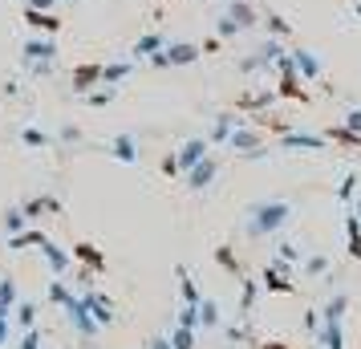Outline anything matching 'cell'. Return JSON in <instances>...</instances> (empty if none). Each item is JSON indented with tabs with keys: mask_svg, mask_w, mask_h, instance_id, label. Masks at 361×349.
Returning a JSON list of instances; mask_svg holds the SVG:
<instances>
[{
	"mask_svg": "<svg viewBox=\"0 0 361 349\" xmlns=\"http://www.w3.org/2000/svg\"><path fill=\"white\" fill-rule=\"evenodd\" d=\"M296 203L293 200H260L244 212V228L252 240H264V235H276L284 224H293Z\"/></svg>",
	"mask_w": 361,
	"mask_h": 349,
	"instance_id": "obj_1",
	"label": "cell"
},
{
	"mask_svg": "<svg viewBox=\"0 0 361 349\" xmlns=\"http://www.w3.org/2000/svg\"><path fill=\"white\" fill-rule=\"evenodd\" d=\"M57 53H61V49H57V41H53V37H29V41L20 45V61L29 66L33 78H49Z\"/></svg>",
	"mask_w": 361,
	"mask_h": 349,
	"instance_id": "obj_2",
	"label": "cell"
},
{
	"mask_svg": "<svg viewBox=\"0 0 361 349\" xmlns=\"http://www.w3.org/2000/svg\"><path fill=\"white\" fill-rule=\"evenodd\" d=\"M199 57H203V53H199L195 41H166L163 49L150 53L147 61H150L154 69H179V66H195Z\"/></svg>",
	"mask_w": 361,
	"mask_h": 349,
	"instance_id": "obj_3",
	"label": "cell"
},
{
	"mask_svg": "<svg viewBox=\"0 0 361 349\" xmlns=\"http://www.w3.org/2000/svg\"><path fill=\"white\" fill-rule=\"evenodd\" d=\"M102 150H106L110 159H118V163H126V166H138V159H142V142H138V134H130V130L106 138Z\"/></svg>",
	"mask_w": 361,
	"mask_h": 349,
	"instance_id": "obj_4",
	"label": "cell"
},
{
	"mask_svg": "<svg viewBox=\"0 0 361 349\" xmlns=\"http://www.w3.org/2000/svg\"><path fill=\"white\" fill-rule=\"evenodd\" d=\"M280 150H293V154H317V150H329L325 134H309V130H288L280 134Z\"/></svg>",
	"mask_w": 361,
	"mask_h": 349,
	"instance_id": "obj_5",
	"label": "cell"
},
{
	"mask_svg": "<svg viewBox=\"0 0 361 349\" xmlns=\"http://www.w3.org/2000/svg\"><path fill=\"white\" fill-rule=\"evenodd\" d=\"M224 147H228L231 154H247V150H256V147H268V134H264L260 126L244 122V126H235V130L228 134V142H224Z\"/></svg>",
	"mask_w": 361,
	"mask_h": 349,
	"instance_id": "obj_6",
	"label": "cell"
},
{
	"mask_svg": "<svg viewBox=\"0 0 361 349\" xmlns=\"http://www.w3.org/2000/svg\"><path fill=\"white\" fill-rule=\"evenodd\" d=\"M61 309H66L69 325H73V329L82 333L85 341H90V337H98V333H102V325L94 321V317H90V309H85V300H82V297H69L66 305H61Z\"/></svg>",
	"mask_w": 361,
	"mask_h": 349,
	"instance_id": "obj_7",
	"label": "cell"
},
{
	"mask_svg": "<svg viewBox=\"0 0 361 349\" xmlns=\"http://www.w3.org/2000/svg\"><path fill=\"white\" fill-rule=\"evenodd\" d=\"M183 175H187V187H191V191H207V187L215 183V175H219V159L207 150V154H203L191 171H183Z\"/></svg>",
	"mask_w": 361,
	"mask_h": 349,
	"instance_id": "obj_8",
	"label": "cell"
},
{
	"mask_svg": "<svg viewBox=\"0 0 361 349\" xmlns=\"http://www.w3.org/2000/svg\"><path fill=\"white\" fill-rule=\"evenodd\" d=\"M20 20H25L33 33H45V37H57V33H61V17H57V13H41V8H29V4H25Z\"/></svg>",
	"mask_w": 361,
	"mask_h": 349,
	"instance_id": "obj_9",
	"label": "cell"
},
{
	"mask_svg": "<svg viewBox=\"0 0 361 349\" xmlns=\"http://www.w3.org/2000/svg\"><path fill=\"white\" fill-rule=\"evenodd\" d=\"M37 248H41V256H45V264H49L53 276H66L69 268H73V256H69V252L61 248V244H53L49 235H45V240H41Z\"/></svg>",
	"mask_w": 361,
	"mask_h": 349,
	"instance_id": "obj_10",
	"label": "cell"
},
{
	"mask_svg": "<svg viewBox=\"0 0 361 349\" xmlns=\"http://www.w3.org/2000/svg\"><path fill=\"white\" fill-rule=\"evenodd\" d=\"M207 150H212V142H207V138H187V142H183L171 159H175V166H179V175H183V171H191V166H195Z\"/></svg>",
	"mask_w": 361,
	"mask_h": 349,
	"instance_id": "obj_11",
	"label": "cell"
},
{
	"mask_svg": "<svg viewBox=\"0 0 361 349\" xmlns=\"http://www.w3.org/2000/svg\"><path fill=\"white\" fill-rule=\"evenodd\" d=\"M224 17L231 20V29H235V33H247V29H256V25H260V13H256L247 0H231Z\"/></svg>",
	"mask_w": 361,
	"mask_h": 349,
	"instance_id": "obj_12",
	"label": "cell"
},
{
	"mask_svg": "<svg viewBox=\"0 0 361 349\" xmlns=\"http://www.w3.org/2000/svg\"><path fill=\"white\" fill-rule=\"evenodd\" d=\"M82 300H85V309H90V317L98 321L102 329H106V325H114V300H110V297H102V293H94V288H85V293H82Z\"/></svg>",
	"mask_w": 361,
	"mask_h": 349,
	"instance_id": "obj_13",
	"label": "cell"
},
{
	"mask_svg": "<svg viewBox=\"0 0 361 349\" xmlns=\"http://www.w3.org/2000/svg\"><path fill=\"white\" fill-rule=\"evenodd\" d=\"M293 69L296 73H300V82H321V73H325V69H321V61H317V53L312 49H305V45H300V49H293Z\"/></svg>",
	"mask_w": 361,
	"mask_h": 349,
	"instance_id": "obj_14",
	"label": "cell"
},
{
	"mask_svg": "<svg viewBox=\"0 0 361 349\" xmlns=\"http://www.w3.org/2000/svg\"><path fill=\"white\" fill-rule=\"evenodd\" d=\"M69 82H73V94H90L94 85H102V66H98V61H85V66H73V73H69Z\"/></svg>",
	"mask_w": 361,
	"mask_h": 349,
	"instance_id": "obj_15",
	"label": "cell"
},
{
	"mask_svg": "<svg viewBox=\"0 0 361 349\" xmlns=\"http://www.w3.org/2000/svg\"><path fill=\"white\" fill-rule=\"evenodd\" d=\"M247 118L240 114V110H235V114H231V110H224V114H215V122H212V134H207V142H228V134L235 130V126H244Z\"/></svg>",
	"mask_w": 361,
	"mask_h": 349,
	"instance_id": "obj_16",
	"label": "cell"
},
{
	"mask_svg": "<svg viewBox=\"0 0 361 349\" xmlns=\"http://www.w3.org/2000/svg\"><path fill=\"white\" fill-rule=\"evenodd\" d=\"M20 147H29V150H53L57 147V138H53L49 130H41V126H20Z\"/></svg>",
	"mask_w": 361,
	"mask_h": 349,
	"instance_id": "obj_17",
	"label": "cell"
},
{
	"mask_svg": "<svg viewBox=\"0 0 361 349\" xmlns=\"http://www.w3.org/2000/svg\"><path fill=\"white\" fill-rule=\"evenodd\" d=\"M276 102V90H256V94H240L235 98V110L244 114V110H252V114H260V110H268Z\"/></svg>",
	"mask_w": 361,
	"mask_h": 349,
	"instance_id": "obj_18",
	"label": "cell"
},
{
	"mask_svg": "<svg viewBox=\"0 0 361 349\" xmlns=\"http://www.w3.org/2000/svg\"><path fill=\"white\" fill-rule=\"evenodd\" d=\"M69 256H73V260H82L85 264V272H106V256H102L98 248H94V244H73V252H69Z\"/></svg>",
	"mask_w": 361,
	"mask_h": 349,
	"instance_id": "obj_19",
	"label": "cell"
},
{
	"mask_svg": "<svg viewBox=\"0 0 361 349\" xmlns=\"http://www.w3.org/2000/svg\"><path fill=\"white\" fill-rule=\"evenodd\" d=\"M163 45H166V37H163V33H142V37H138V41L130 45V57H134V61H147L150 53H159Z\"/></svg>",
	"mask_w": 361,
	"mask_h": 349,
	"instance_id": "obj_20",
	"label": "cell"
},
{
	"mask_svg": "<svg viewBox=\"0 0 361 349\" xmlns=\"http://www.w3.org/2000/svg\"><path fill=\"white\" fill-rule=\"evenodd\" d=\"M317 345L321 349H345L341 321H321V329H317Z\"/></svg>",
	"mask_w": 361,
	"mask_h": 349,
	"instance_id": "obj_21",
	"label": "cell"
},
{
	"mask_svg": "<svg viewBox=\"0 0 361 349\" xmlns=\"http://www.w3.org/2000/svg\"><path fill=\"white\" fill-rule=\"evenodd\" d=\"M195 313H199V329H219V300L215 297H199V305H195Z\"/></svg>",
	"mask_w": 361,
	"mask_h": 349,
	"instance_id": "obj_22",
	"label": "cell"
},
{
	"mask_svg": "<svg viewBox=\"0 0 361 349\" xmlns=\"http://www.w3.org/2000/svg\"><path fill=\"white\" fill-rule=\"evenodd\" d=\"M264 293H280V297H288V293H296V284L288 281V276H280L276 268H264Z\"/></svg>",
	"mask_w": 361,
	"mask_h": 349,
	"instance_id": "obj_23",
	"label": "cell"
},
{
	"mask_svg": "<svg viewBox=\"0 0 361 349\" xmlns=\"http://www.w3.org/2000/svg\"><path fill=\"white\" fill-rule=\"evenodd\" d=\"M134 73V61H110L102 66V85H122Z\"/></svg>",
	"mask_w": 361,
	"mask_h": 349,
	"instance_id": "obj_24",
	"label": "cell"
},
{
	"mask_svg": "<svg viewBox=\"0 0 361 349\" xmlns=\"http://www.w3.org/2000/svg\"><path fill=\"white\" fill-rule=\"evenodd\" d=\"M20 300L17 293V281L13 276H0V317H13V305Z\"/></svg>",
	"mask_w": 361,
	"mask_h": 349,
	"instance_id": "obj_25",
	"label": "cell"
},
{
	"mask_svg": "<svg viewBox=\"0 0 361 349\" xmlns=\"http://www.w3.org/2000/svg\"><path fill=\"white\" fill-rule=\"evenodd\" d=\"M41 240H45V232H41V228H25V232L8 235V252H25V248H37Z\"/></svg>",
	"mask_w": 361,
	"mask_h": 349,
	"instance_id": "obj_26",
	"label": "cell"
},
{
	"mask_svg": "<svg viewBox=\"0 0 361 349\" xmlns=\"http://www.w3.org/2000/svg\"><path fill=\"white\" fill-rule=\"evenodd\" d=\"M345 240H349V256L361 264V219L357 216L345 219Z\"/></svg>",
	"mask_w": 361,
	"mask_h": 349,
	"instance_id": "obj_27",
	"label": "cell"
},
{
	"mask_svg": "<svg viewBox=\"0 0 361 349\" xmlns=\"http://www.w3.org/2000/svg\"><path fill=\"white\" fill-rule=\"evenodd\" d=\"M345 309H349V297L337 293V297H329V305L317 309V313H321V321H345Z\"/></svg>",
	"mask_w": 361,
	"mask_h": 349,
	"instance_id": "obj_28",
	"label": "cell"
},
{
	"mask_svg": "<svg viewBox=\"0 0 361 349\" xmlns=\"http://www.w3.org/2000/svg\"><path fill=\"white\" fill-rule=\"evenodd\" d=\"M179 297H183V305H199V297H203V293H199V284L191 281V272H187V268H179Z\"/></svg>",
	"mask_w": 361,
	"mask_h": 349,
	"instance_id": "obj_29",
	"label": "cell"
},
{
	"mask_svg": "<svg viewBox=\"0 0 361 349\" xmlns=\"http://www.w3.org/2000/svg\"><path fill=\"white\" fill-rule=\"evenodd\" d=\"M13 317H17L20 329H33L37 325V305L33 300H17V305H13Z\"/></svg>",
	"mask_w": 361,
	"mask_h": 349,
	"instance_id": "obj_30",
	"label": "cell"
},
{
	"mask_svg": "<svg viewBox=\"0 0 361 349\" xmlns=\"http://www.w3.org/2000/svg\"><path fill=\"white\" fill-rule=\"evenodd\" d=\"M325 138H329V142H341V147H353V150H361V134L345 130V126H329V130H325Z\"/></svg>",
	"mask_w": 361,
	"mask_h": 349,
	"instance_id": "obj_31",
	"label": "cell"
},
{
	"mask_svg": "<svg viewBox=\"0 0 361 349\" xmlns=\"http://www.w3.org/2000/svg\"><path fill=\"white\" fill-rule=\"evenodd\" d=\"M264 20H268V33L276 37V41H284V37H293V25H288V20L280 17V13H272V8H268V17H264Z\"/></svg>",
	"mask_w": 361,
	"mask_h": 349,
	"instance_id": "obj_32",
	"label": "cell"
},
{
	"mask_svg": "<svg viewBox=\"0 0 361 349\" xmlns=\"http://www.w3.org/2000/svg\"><path fill=\"white\" fill-rule=\"evenodd\" d=\"M166 341H171V349H195V329H183V325H175Z\"/></svg>",
	"mask_w": 361,
	"mask_h": 349,
	"instance_id": "obj_33",
	"label": "cell"
},
{
	"mask_svg": "<svg viewBox=\"0 0 361 349\" xmlns=\"http://www.w3.org/2000/svg\"><path fill=\"white\" fill-rule=\"evenodd\" d=\"M25 228H29L25 212H20V207H8V212H4V232H8V235H17V232H25Z\"/></svg>",
	"mask_w": 361,
	"mask_h": 349,
	"instance_id": "obj_34",
	"label": "cell"
},
{
	"mask_svg": "<svg viewBox=\"0 0 361 349\" xmlns=\"http://www.w3.org/2000/svg\"><path fill=\"white\" fill-rule=\"evenodd\" d=\"M90 106H110V102L118 98V85H102V90H90V94H82Z\"/></svg>",
	"mask_w": 361,
	"mask_h": 349,
	"instance_id": "obj_35",
	"label": "cell"
},
{
	"mask_svg": "<svg viewBox=\"0 0 361 349\" xmlns=\"http://www.w3.org/2000/svg\"><path fill=\"white\" fill-rule=\"evenodd\" d=\"M215 264H219V268H228L231 276H240V260L231 256V244H219V248H215Z\"/></svg>",
	"mask_w": 361,
	"mask_h": 349,
	"instance_id": "obj_36",
	"label": "cell"
},
{
	"mask_svg": "<svg viewBox=\"0 0 361 349\" xmlns=\"http://www.w3.org/2000/svg\"><path fill=\"white\" fill-rule=\"evenodd\" d=\"M244 284V297H240V313H252L256 309V297H260V284L256 281H240Z\"/></svg>",
	"mask_w": 361,
	"mask_h": 349,
	"instance_id": "obj_37",
	"label": "cell"
},
{
	"mask_svg": "<svg viewBox=\"0 0 361 349\" xmlns=\"http://www.w3.org/2000/svg\"><path fill=\"white\" fill-rule=\"evenodd\" d=\"M69 297H73V293H69V284L61 281V276H53V281H49V305H66Z\"/></svg>",
	"mask_w": 361,
	"mask_h": 349,
	"instance_id": "obj_38",
	"label": "cell"
},
{
	"mask_svg": "<svg viewBox=\"0 0 361 349\" xmlns=\"http://www.w3.org/2000/svg\"><path fill=\"white\" fill-rule=\"evenodd\" d=\"M175 325H183V329H195V333H199V313H195V305H179V317H175Z\"/></svg>",
	"mask_w": 361,
	"mask_h": 349,
	"instance_id": "obj_39",
	"label": "cell"
},
{
	"mask_svg": "<svg viewBox=\"0 0 361 349\" xmlns=\"http://www.w3.org/2000/svg\"><path fill=\"white\" fill-rule=\"evenodd\" d=\"M280 260H284V264H296V260H305V248L293 244V240H284V244H280Z\"/></svg>",
	"mask_w": 361,
	"mask_h": 349,
	"instance_id": "obj_40",
	"label": "cell"
},
{
	"mask_svg": "<svg viewBox=\"0 0 361 349\" xmlns=\"http://www.w3.org/2000/svg\"><path fill=\"white\" fill-rule=\"evenodd\" d=\"M353 195H357V175H345L341 187H337V200H341V203H353Z\"/></svg>",
	"mask_w": 361,
	"mask_h": 349,
	"instance_id": "obj_41",
	"label": "cell"
},
{
	"mask_svg": "<svg viewBox=\"0 0 361 349\" xmlns=\"http://www.w3.org/2000/svg\"><path fill=\"white\" fill-rule=\"evenodd\" d=\"M325 272H329L325 256H309V260H305V276H325Z\"/></svg>",
	"mask_w": 361,
	"mask_h": 349,
	"instance_id": "obj_42",
	"label": "cell"
},
{
	"mask_svg": "<svg viewBox=\"0 0 361 349\" xmlns=\"http://www.w3.org/2000/svg\"><path fill=\"white\" fill-rule=\"evenodd\" d=\"M17 349H41V329H25V337H20V345Z\"/></svg>",
	"mask_w": 361,
	"mask_h": 349,
	"instance_id": "obj_43",
	"label": "cell"
},
{
	"mask_svg": "<svg viewBox=\"0 0 361 349\" xmlns=\"http://www.w3.org/2000/svg\"><path fill=\"white\" fill-rule=\"evenodd\" d=\"M341 126H345V130H353V134H361V110H349Z\"/></svg>",
	"mask_w": 361,
	"mask_h": 349,
	"instance_id": "obj_44",
	"label": "cell"
},
{
	"mask_svg": "<svg viewBox=\"0 0 361 349\" xmlns=\"http://www.w3.org/2000/svg\"><path fill=\"white\" fill-rule=\"evenodd\" d=\"M219 45H224V41H219V37H207V41H203V45H199V53H219Z\"/></svg>",
	"mask_w": 361,
	"mask_h": 349,
	"instance_id": "obj_45",
	"label": "cell"
},
{
	"mask_svg": "<svg viewBox=\"0 0 361 349\" xmlns=\"http://www.w3.org/2000/svg\"><path fill=\"white\" fill-rule=\"evenodd\" d=\"M305 325L317 333V329H321V313H317V309H309V313H305Z\"/></svg>",
	"mask_w": 361,
	"mask_h": 349,
	"instance_id": "obj_46",
	"label": "cell"
},
{
	"mask_svg": "<svg viewBox=\"0 0 361 349\" xmlns=\"http://www.w3.org/2000/svg\"><path fill=\"white\" fill-rule=\"evenodd\" d=\"M53 4L57 0H29V8H41V13H53Z\"/></svg>",
	"mask_w": 361,
	"mask_h": 349,
	"instance_id": "obj_47",
	"label": "cell"
},
{
	"mask_svg": "<svg viewBox=\"0 0 361 349\" xmlns=\"http://www.w3.org/2000/svg\"><path fill=\"white\" fill-rule=\"evenodd\" d=\"M147 349H171V341H166V337H150Z\"/></svg>",
	"mask_w": 361,
	"mask_h": 349,
	"instance_id": "obj_48",
	"label": "cell"
},
{
	"mask_svg": "<svg viewBox=\"0 0 361 349\" xmlns=\"http://www.w3.org/2000/svg\"><path fill=\"white\" fill-rule=\"evenodd\" d=\"M163 175H179V166H175V159H171V154L163 159Z\"/></svg>",
	"mask_w": 361,
	"mask_h": 349,
	"instance_id": "obj_49",
	"label": "cell"
},
{
	"mask_svg": "<svg viewBox=\"0 0 361 349\" xmlns=\"http://www.w3.org/2000/svg\"><path fill=\"white\" fill-rule=\"evenodd\" d=\"M8 341V317H0V345Z\"/></svg>",
	"mask_w": 361,
	"mask_h": 349,
	"instance_id": "obj_50",
	"label": "cell"
},
{
	"mask_svg": "<svg viewBox=\"0 0 361 349\" xmlns=\"http://www.w3.org/2000/svg\"><path fill=\"white\" fill-rule=\"evenodd\" d=\"M353 216L361 219V191H357V195H353Z\"/></svg>",
	"mask_w": 361,
	"mask_h": 349,
	"instance_id": "obj_51",
	"label": "cell"
},
{
	"mask_svg": "<svg viewBox=\"0 0 361 349\" xmlns=\"http://www.w3.org/2000/svg\"><path fill=\"white\" fill-rule=\"evenodd\" d=\"M264 349H284V345H280V341H268V345H264Z\"/></svg>",
	"mask_w": 361,
	"mask_h": 349,
	"instance_id": "obj_52",
	"label": "cell"
},
{
	"mask_svg": "<svg viewBox=\"0 0 361 349\" xmlns=\"http://www.w3.org/2000/svg\"><path fill=\"white\" fill-rule=\"evenodd\" d=\"M353 8H357V17H361V0H353Z\"/></svg>",
	"mask_w": 361,
	"mask_h": 349,
	"instance_id": "obj_53",
	"label": "cell"
}]
</instances>
